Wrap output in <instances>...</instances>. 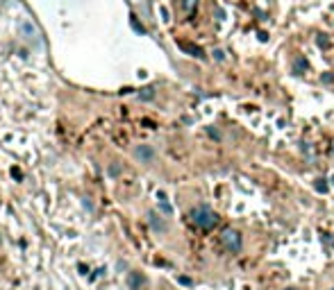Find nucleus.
I'll list each match as a JSON object with an SVG mask.
<instances>
[{
    "mask_svg": "<svg viewBox=\"0 0 334 290\" xmlns=\"http://www.w3.org/2000/svg\"><path fill=\"white\" fill-rule=\"evenodd\" d=\"M191 222L196 227H200V229L209 231L214 229L216 225H218V215H216L214 211H211L209 206H205V204H200V206H196L191 211Z\"/></svg>",
    "mask_w": 334,
    "mask_h": 290,
    "instance_id": "1",
    "label": "nucleus"
},
{
    "mask_svg": "<svg viewBox=\"0 0 334 290\" xmlns=\"http://www.w3.org/2000/svg\"><path fill=\"white\" fill-rule=\"evenodd\" d=\"M220 243H223V247L230 249V252H241L243 238H241V234H239L237 229L228 227V229H223V234H220Z\"/></svg>",
    "mask_w": 334,
    "mask_h": 290,
    "instance_id": "2",
    "label": "nucleus"
},
{
    "mask_svg": "<svg viewBox=\"0 0 334 290\" xmlns=\"http://www.w3.org/2000/svg\"><path fill=\"white\" fill-rule=\"evenodd\" d=\"M134 157H137L141 163H150L152 159H155V150H152L150 145H139V148L134 150Z\"/></svg>",
    "mask_w": 334,
    "mask_h": 290,
    "instance_id": "3",
    "label": "nucleus"
},
{
    "mask_svg": "<svg viewBox=\"0 0 334 290\" xmlns=\"http://www.w3.org/2000/svg\"><path fill=\"white\" fill-rule=\"evenodd\" d=\"M178 45L184 50V52H189V54H191V57H196V59H205V57H207V54H205V50H202V48H198V45H193V43H187V41H180Z\"/></svg>",
    "mask_w": 334,
    "mask_h": 290,
    "instance_id": "4",
    "label": "nucleus"
},
{
    "mask_svg": "<svg viewBox=\"0 0 334 290\" xmlns=\"http://www.w3.org/2000/svg\"><path fill=\"white\" fill-rule=\"evenodd\" d=\"M148 222H150V227H152V229H155V231H166V229H169V225H166V222L161 220V218L157 215L155 211H150V213H148Z\"/></svg>",
    "mask_w": 334,
    "mask_h": 290,
    "instance_id": "5",
    "label": "nucleus"
},
{
    "mask_svg": "<svg viewBox=\"0 0 334 290\" xmlns=\"http://www.w3.org/2000/svg\"><path fill=\"white\" fill-rule=\"evenodd\" d=\"M130 288L132 290H141V285L146 283V276L141 274V272H130Z\"/></svg>",
    "mask_w": 334,
    "mask_h": 290,
    "instance_id": "6",
    "label": "nucleus"
},
{
    "mask_svg": "<svg viewBox=\"0 0 334 290\" xmlns=\"http://www.w3.org/2000/svg\"><path fill=\"white\" fill-rule=\"evenodd\" d=\"M196 7H198V0H182V9L187 16H191V14L196 12Z\"/></svg>",
    "mask_w": 334,
    "mask_h": 290,
    "instance_id": "7",
    "label": "nucleus"
},
{
    "mask_svg": "<svg viewBox=\"0 0 334 290\" xmlns=\"http://www.w3.org/2000/svg\"><path fill=\"white\" fill-rule=\"evenodd\" d=\"M157 197H159V206H161V211H164L166 215H171V213H173V208H171V204L166 202V195H164V193H159Z\"/></svg>",
    "mask_w": 334,
    "mask_h": 290,
    "instance_id": "8",
    "label": "nucleus"
},
{
    "mask_svg": "<svg viewBox=\"0 0 334 290\" xmlns=\"http://www.w3.org/2000/svg\"><path fill=\"white\" fill-rule=\"evenodd\" d=\"M139 98H141V100H152V98H155V86H146V89H141Z\"/></svg>",
    "mask_w": 334,
    "mask_h": 290,
    "instance_id": "9",
    "label": "nucleus"
},
{
    "mask_svg": "<svg viewBox=\"0 0 334 290\" xmlns=\"http://www.w3.org/2000/svg\"><path fill=\"white\" fill-rule=\"evenodd\" d=\"M316 190H318V193H325V190H327V184H325V179H316Z\"/></svg>",
    "mask_w": 334,
    "mask_h": 290,
    "instance_id": "10",
    "label": "nucleus"
},
{
    "mask_svg": "<svg viewBox=\"0 0 334 290\" xmlns=\"http://www.w3.org/2000/svg\"><path fill=\"white\" fill-rule=\"evenodd\" d=\"M214 59H216V61H225V52H223V50H214Z\"/></svg>",
    "mask_w": 334,
    "mask_h": 290,
    "instance_id": "11",
    "label": "nucleus"
},
{
    "mask_svg": "<svg viewBox=\"0 0 334 290\" xmlns=\"http://www.w3.org/2000/svg\"><path fill=\"white\" fill-rule=\"evenodd\" d=\"M318 43L323 45V48H325V45H327V39H325V34H318Z\"/></svg>",
    "mask_w": 334,
    "mask_h": 290,
    "instance_id": "12",
    "label": "nucleus"
},
{
    "mask_svg": "<svg viewBox=\"0 0 334 290\" xmlns=\"http://www.w3.org/2000/svg\"><path fill=\"white\" fill-rule=\"evenodd\" d=\"M109 172H112V175H119L121 168H119V166H109Z\"/></svg>",
    "mask_w": 334,
    "mask_h": 290,
    "instance_id": "13",
    "label": "nucleus"
},
{
    "mask_svg": "<svg viewBox=\"0 0 334 290\" xmlns=\"http://www.w3.org/2000/svg\"><path fill=\"white\" fill-rule=\"evenodd\" d=\"M323 82H325V84H327V82H334V75H329V72H327V75H323Z\"/></svg>",
    "mask_w": 334,
    "mask_h": 290,
    "instance_id": "14",
    "label": "nucleus"
},
{
    "mask_svg": "<svg viewBox=\"0 0 334 290\" xmlns=\"http://www.w3.org/2000/svg\"><path fill=\"white\" fill-rule=\"evenodd\" d=\"M284 290H298V288H284Z\"/></svg>",
    "mask_w": 334,
    "mask_h": 290,
    "instance_id": "15",
    "label": "nucleus"
},
{
    "mask_svg": "<svg viewBox=\"0 0 334 290\" xmlns=\"http://www.w3.org/2000/svg\"><path fill=\"white\" fill-rule=\"evenodd\" d=\"M332 184H334V175H332Z\"/></svg>",
    "mask_w": 334,
    "mask_h": 290,
    "instance_id": "16",
    "label": "nucleus"
},
{
    "mask_svg": "<svg viewBox=\"0 0 334 290\" xmlns=\"http://www.w3.org/2000/svg\"><path fill=\"white\" fill-rule=\"evenodd\" d=\"M332 290H334V288H332Z\"/></svg>",
    "mask_w": 334,
    "mask_h": 290,
    "instance_id": "17",
    "label": "nucleus"
}]
</instances>
